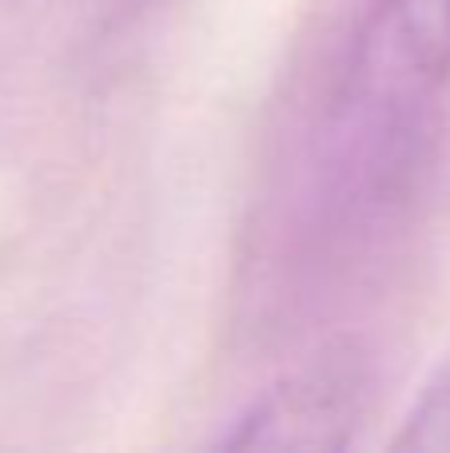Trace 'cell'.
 <instances>
[{
	"instance_id": "1",
	"label": "cell",
	"mask_w": 450,
	"mask_h": 453,
	"mask_svg": "<svg viewBox=\"0 0 450 453\" xmlns=\"http://www.w3.org/2000/svg\"><path fill=\"white\" fill-rule=\"evenodd\" d=\"M450 92V0H367L327 116V175L351 211L411 196Z\"/></svg>"
},
{
	"instance_id": "2",
	"label": "cell",
	"mask_w": 450,
	"mask_h": 453,
	"mask_svg": "<svg viewBox=\"0 0 450 453\" xmlns=\"http://www.w3.org/2000/svg\"><path fill=\"white\" fill-rule=\"evenodd\" d=\"M371 398V358L359 342L323 346L275 382L223 438L228 449L323 453L351 446Z\"/></svg>"
},
{
	"instance_id": "3",
	"label": "cell",
	"mask_w": 450,
	"mask_h": 453,
	"mask_svg": "<svg viewBox=\"0 0 450 453\" xmlns=\"http://www.w3.org/2000/svg\"><path fill=\"white\" fill-rule=\"evenodd\" d=\"M395 449L450 453V362L411 406V414H407L403 430L395 438Z\"/></svg>"
}]
</instances>
